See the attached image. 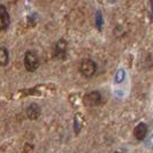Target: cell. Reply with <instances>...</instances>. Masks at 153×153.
<instances>
[{
	"instance_id": "cell-4",
	"label": "cell",
	"mask_w": 153,
	"mask_h": 153,
	"mask_svg": "<svg viewBox=\"0 0 153 153\" xmlns=\"http://www.w3.org/2000/svg\"><path fill=\"white\" fill-rule=\"evenodd\" d=\"M67 53V42L65 39H60L54 46V55L56 59H63Z\"/></svg>"
},
{
	"instance_id": "cell-5",
	"label": "cell",
	"mask_w": 153,
	"mask_h": 153,
	"mask_svg": "<svg viewBox=\"0 0 153 153\" xmlns=\"http://www.w3.org/2000/svg\"><path fill=\"white\" fill-rule=\"evenodd\" d=\"M9 23H10V17L7 9L5 6L0 5V31L6 30L9 27Z\"/></svg>"
},
{
	"instance_id": "cell-6",
	"label": "cell",
	"mask_w": 153,
	"mask_h": 153,
	"mask_svg": "<svg viewBox=\"0 0 153 153\" xmlns=\"http://www.w3.org/2000/svg\"><path fill=\"white\" fill-rule=\"evenodd\" d=\"M25 113H27V116L30 120H37L40 116V114H42V109H40L39 105H37V104H31L27 107Z\"/></svg>"
},
{
	"instance_id": "cell-7",
	"label": "cell",
	"mask_w": 153,
	"mask_h": 153,
	"mask_svg": "<svg viewBox=\"0 0 153 153\" xmlns=\"http://www.w3.org/2000/svg\"><path fill=\"white\" fill-rule=\"evenodd\" d=\"M146 134H147V126L144 122L138 123L134 129V137L138 140H143L146 137Z\"/></svg>"
},
{
	"instance_id": "cell-1",
	"label": "cell",
	"mask_w": 153,
	"mask_h": 153,
	"mask_svg": "<svg viewBox=\"0 0 153 153\" xmlns=\"http://www.w3.org/2000/svg\"><path fill=\"white\" fill-rule=\"evenodd\" d=\"M78 70H79L81 75L83 77L91 78L97 71V65H96L94 61H92L91 59H83L82 61L79 62Z\"/></svg>"
},
{
	"instance_id": "cell-8",
	"label": "cell",
	"mask_w": 153,
	"mask_h": 153,
	"mask_svg": "<svg viewBox=\"0 0 153 153\" xmlns=\"http://www.w3.org/2000/svg\"><path fill=\"white\" fill-rule=\"evenodd\" d=\"M9 55L6 47H0V67H4L8 63Z\"/></svg>"
},
{
	"instance_id": "cell-9",
	"label": "cell",
	"mask_w": 153,
	"mask_h": 153,
	"mask_svg": "<svg viewBox=\"0 0 153 153\" xmlns=\"http://www.w3.org/2000/svg\"><path fill=\"white\" fill-rule=\"evenodd\" d=\"M123 76H124V75H123V71L122 70H120V71H119V74L116 75L115 78H116V81H117V82H121V81L123 79Z\"/></svg>"
},
{
	"instance_id": "cell-3",
	"label": "cell",
	"mask_w": 153,
	"mask_h": 153,
	"mask_svg": "<svg viewBox=\"0 0 153 153\" xmlns=\"http://www.w3.org/2000/svg\"><path fill=\"white\" fill-rule=\"evenodd\" d=\"M84 105L88 107H94V106H98L100 102H101V94L99 91H92L89 92L88 94H85L84 98Z\"/></svg>"
},
{
	"instance_id": "cell-2",
	"label": "cell",
	"mask_w": 153,
	"mask_h": 153,
	"mask_svg": "<svg viewBox=\"0 0 153 153\" xmlns=\"http://www.w3.org/2000/svg\"><path fill=\"white\" fill-rule=\"evenodd\" d=\"M24 67L28 71H35L39 67V58L36 52L28 51L24 54Z\"/></svg>"
}]
</instances>
